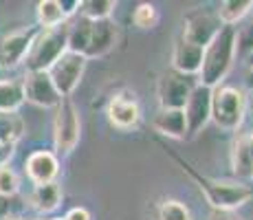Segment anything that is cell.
I'll list each match as a JSON object with an SVG mask.
<instances>
[{"label": "cell", "mask_w": 253, "mask_h": 220, "mask_svg": "<svg viewBox=\"0 0 253 220\" xmlns=\"http://www.w3.org/2000/svg\"><path fill=\"white\" fill-rule=\"evenodd\" d=\"M169 154H172L174 161L181 165L183 172L198 185V189L205 194L207 203L213 207V212H233V209L242 207L245 203H249V198L253 196L249 185L240 183V180H220V178L205 176V174L198 172L194 165H189L183 156H178L174 152H169Z\"/></svg>", "instance_id": "6da1fadb"}, {"label": "cell", "mask_w": 253, "mask_h": 220, "mask_svg": "<svg viewBox=\"0 0 253 220\" xmlns=\"http://www.w3.org/2000/svg\"><path fill=\"white\" fill-rule=\"evenodd\" d=\"M236 40H238L236 27H222L216 33V38L203 51L201 71L196 75L198 84L207 86V88H216L225 82V77L229 75V71L233 66V60L238 55Z\"/></svg>", "instance_id": "7a4b0ae2"}, {"label": "cell", "mask_w": 253, "mask_h": 220, "mask_svg": "<svg viewBox=\"0 0 253 220\" xmlns=\"http://www.w3.org/2000/svg\"><path fill=\"white\" fill-rule=\"evenodd\" d=\"M247 92L238 86L220 84L211 90V121L225 132H236L245 121Z\"/></svg>", "instance_id": "3957f363"}, {"label": "cell", "mask_w": 253, "mask_h": 220, "mask_svg": "<svg viewBox=\"0 0 253 220\" xmlns=\"http://www.w3.org/2000/svg\"><path fill=\"white\" fill-rule=\"evenodd\" d=\"M66 33L69 24H62L57 29H40L33 40L29 55L24 60L27 73H46L69 48H66Z\"/></svg>", "instance_id": "277c9868"}, {"label": "cell", "mask_w": 253, "mask_h": 220, "mask_svg": "<svg viewBox=\"0 0 253 220\" xmlns=\"http://www.w3.org/2000/svg\"><path fill=\"white\" fill-rule=\"evenodd\" d=\"M82 136V117L71 97L60 101L53 117V143L62 156L73 154Z\"/></svg>", "instance_id": "5b68a950"}, {"label": "cell", "mask_w": 253, "mask_h": 220, "mask_svg": "<svg viewBox=\"0 0 253 220\" xmlns=\"http://www.w3.org/2000/svg\"><path fill=\"white\" fill-rule=\"evenodd\" d=\"M198 80L192 75H181L176 71H165L157 84V97H159V108L165 110H183L187 104L192 90L196 88Z\"/></svg>", "instance_id": "8992f818"}, {"label": "cell", "mask_w": 253, "mask_h": 220, "mask_svg": "<svg viewBox=\"0 0 253 220\" xmlns=\"http://www.w3.org/2000/svg\"><path fill=\"white\" fill-rule=\"evenodd\" d=\"M86 62L88 60H86L84 55H77V53L66 51L64 55L46 71L62 99L71 97L73 92H75V88L80 86L82 77H84V73H86Z\"/></svg>", "instance_id": "52a82bcc"}, {"label": "cell", "mask_w": 253, "mask_h": 220, "mask_svg": "<svg viewBox=\"0 0 253 220\" xmlns=\"http://www.w3.org/2000/svg\"><path fill=\"white\" fill-rule=\"evenodd\" d=\"M40 27H27L18 29V31L9 33L0 40V68L4 71H13L27 60L29 48H31L33 40H36Z\"/></svg>", "instance_id": "ba28073f"}, {"label": "cell", "mask_w": 253, "mask_h": 220, "mask_svg": "<svg viewBox=\"0 0 253 220\" xmlns=\"http://www.w3.org/2000/svg\"><path fill=\"white\" fill-rule=\"evenodd\" d=\"M211 90L213 88L196 84L192 90L187 104L183 108L185 126H187V139H194L205 130V126L211 121Z\"/></svg>", "instance_id": "9c48e42d"}, {"label": "cell", "mask_w": 253, "mask_h": 220, "mask_svg": "<svg viewBox=\"0 0 253 220\" xmlns=\"http://www.w3.org/2000/svg\"><path fill=\"white\" fill-rule=\"evenodd\" d=\"M106 115H108L110 126L117 130H132L137 128L141 121V104L132 90H121L110 97L108 106H106Z\"/></svg>", "instance_id": "30bf717a"}, {"label": "cell", "mask_w": 253, "mask_h": 220, "mask_svg": "<svg viewBox=\"0 0 253 220\" xmlns=\"http://www.w3.org/2000/svg\"><path fill=\"white\" fill-rule=\"evenodd\" d=\"M222 29L220 20L216 13L207 11V9H196L189 11L183 20V33L181 38H185L187 42L196 44V46L205 48L209 42L216 38V33Z\"/></svg>", "instance_id": "8fae6325"}, {"label": "cell", "mask_w": 253, "mask_h": 220, "mask_svg": "<svg viewBox=\"0 0 253 220\" xmlns=\"http://www.w3.org/2000/svg\"><path fill=\"white\" fill-rule=\"evenodd\" d=\"M24 101L38 108H57L62 101L60 92L55 90L48 73H27L22 80Z\"/></svg>", "instance_id": "7c38bea8"}, {"label": "cell", "mask_w": 253, "mask_h": 220, "mask_svg": "<svg viewBox=\"0 0 253 220\" xmlns=\"http://www.w3.org/2000/svg\"><path fill=\"white\" fill-rule=\"evenodd\" d=\"M24 172L33 185L55 183L57 174H60V159L51 150H36L27 156Z\"/></svg>", "instance_id": "4fadbf2b"}, {"label": "cell", "mask_w": 253, "mask_h": 220, "mask_svg": "<svg viewBox=\"0 0 253 220\" xmlns=\"http://www.w3.org/2000/svg\"><path fill=\"white\" fill-rule=\"evenodd\" d=\"M229 161L231 172L240 183L253 178V132H242L233 139Z\"/></svg>", "instance_id": "5bb4252c"}, {"label": "cell", "mask_w": 253, "mask_h": 220, "mask_svg": "<svg viewBox=\"0 0 253 220\" xmlns=\"http://www.w3.org/2000/svg\"><path fill=\"white\" fill-rule=\"evenodd\" d=\"M203 51L205 48L196 46V44L187 42L185 38L178 36L176 42H174V51H172V71L181 73V75L196 77L198 71H201Z\"/></svg>", "instance_id": "9a60e30c"}, {"label": "cell", "mask_w": 253, "mask_h": 220, "mask_svg": "<svg viewBox=\"0 0 253 220\" xmlns=\"http://www.w3.org/2000/svg\"><path fill=\"white\" fill-rule=\"evenodd\" d=\"M117 44V24L113 20H99L90 24V40L88 48H86L84 57L92 60V57H104L110 53Z\"/></svg>", "instance_id": "2e32d148"}, {"label": "cell", "mask_w": 253, "mask_h": 220, "mask_svg": "<svg viewBox=\"0 0 253 220\" xmlns=\"http://www.w3.org/2000/svg\"><path fill=\"white\" fill-rule=\"evenodd\" d=\"M152 128L154 132H159L161 136H168V139H176V141L187 139V126H185L183 110L159 108L152 119Z\"/></svg>", "instance_id": "e0dca14e"}, {"label": "cell", "mask_w": 253, "mask_h": 220, "mask_svg": "<svg viewBox=\"0 0 253 220\" xmlns=\"http://www.w3.org/2000/svg\"><path fill=\"white\" fill-rule=\"evenodd\" d=\"M77 2H62V0H40L36 7V18L40 29H57L66 24V18L71 16V9Z\"/></svg>", "instance_id": "ac0fdd59"}, {"label": "cell", "mask_w": 253, "mask_h": 220, "mask_svg": "<svg viewBox=\"0 0 253 220\" xmlns=\"http://www.w3.org/2000/svg\"><path fill=\"white\" fill-rule=\"evenodd\" d=\"M62 203V189L57 183H46V185H36L31 192V207L38 214H51L60 207Z\"/></svg>", "instance_id": "d6986e66"}, {"label": "cell", "mask_w": 253, "mask_h": 220, "mask_svg": "<svg viewBox=\"0 0 253 220\" xmlns=\"http://www.w3.org/2000/svg\"><path fill=\"white\" fill-rule=\"evenodd\" d=\"M253 9V0H227L216 9V16L222 27H236L242 18H247Z\"/></svg>", "instance_id": "ffe728a7"}, {"label": "cell", "mask_w": 253, "mask_h": 220, "mask_svg": "<svg viewBox=\"0 0 253 220\" xmlns=\"http://www.w3.org/2000/svg\"><path fill=\"white\" fill-rule=\"evenodd\" d=\"M24 104L22 80H0V112H18Z\"/></svg>", "instance_id": "44dd1931"}, {"label": "cell", "mask_w": 253, "mask_h": 220, "mask_svg": "<svg viewBox=\"0 0 253 220\" xmlns=\"http://www.w3.org/2000/svg\"><path fill=\"white\" fill-rule=\"evenodd\" d=\"M24 134V121L18 112H0V143L18 145Z\"/></svg>", "instance_id": "7402d4cb"}, {"label": "cell", "mask_w": 253, "mask_h": 220, "mask_svg": "<svg viewBox=\"0 0 253 220\" xmlns=\"http://www.w3.org/2000/svg\"><path fill=\"white\" fill-rule=\"evenodd\" d=\"M115 9H117L115 0H84V2H80L77 11L86 20L99 22V20H110Z\"/></svg>", "instance_id": "603a6c76"}, {"label": "cell", "mask_w": 253, "mask_h": 220, "mask_svg": "<svg viewBox=\"0 0 253 220\" xmlns=\"http://www.w3.org/2000/svg\"><path fill=\"white\" fill-rule=\"evenodd\" d=\"M157 220H192V212L189 207L178 198H163L157 205Z\"/></svg>", "instance_id": "cb8c5ba5"}, {"label": "cell", "mask_w": 253, "mask_h": 220, "mask_svg": "<svg viewBox=\"0 0 253 220\" xmlns=\"http://www.w3.org/2000/svg\"><path fill=\"white\" fill-rule=\"evenodd\" d=\"M161 20V13H159L157 4L152 2H139L132 11V24L141 31H150L154 29Z\"/></svg>", "instance_id": "d4e9b609"}, {"label": "cell", "mask_w": 253, "mask_h": 220, "mask_svg": "<svg viewBox=\"0 0 253 220\" xmlns=\"http://www.w3.org/2000/svg\"><path fill=\"white\" fill-rule=\"evenodd\" d=\"M20 189V180H18V174L13 172L9 165L0 168V198H11L18 194Z\"/></svg>", "instance_id": "484cf974"}, {"label": "cell", "mask_w": 253, "mask_h": 220, "mask_svg": "<svg viewBox=\"0 0 253 220\" xmlns=\"http://www.w3.org/2000/svg\"><path fill=\"white\" fill-rule=\"evenodd\" d=\"M13 154H16V145H11V143H0V168L9 165V161H11Z\"/></svg>", "instance_id": "4316f807"}, {"label": "cell", "mask_w": 253, "mask_h": 220, "mask_svg": "<svg viewBox=\"0 0 253 220\" xmlns=\"http://www.w3.org/2000/svg\"><path fill=\"white\" fill-rule=\"evenodd\" d=\"M64 220H92V216L86 207H73L71 212L64 216Z\"/></svg>", "instance_id": "83f0119b"}, {"label": "cell", "mask_w": 253, "mask_h": 220, "mask_svg": "<svg viewBox=\"0 0 253 220\" xmlns=\"http://www.w3.org/2000/svg\"><path fill=\"white\" fill-rule=\"evenodd\" d=\"M209 220H242V218L233 216L231 212H211V216H209Z\"/></svg>", "instance_id": "f1b7e54d"}, {"label": "cell", "mask_w": 253, "mask_h": 220, "mask_svg": "<svg viewBox=\"0 0 253 220\" xmlns=\"http://www.w3.org/2000/svg\"><path fill=\"white\" fill-rule=\"evenodd\" d=\"M247 88H253V66H249V71H247Z\"/></svg>", "instance_id": "f546056e"}, {"label": "cell", "mask_w": 253, "mask_h": 220, "mask_svg": "<svg viewBox=\"0 0 253 220\" xmlns=\"http://www.w3.org/2000/svg\"><path fill=\"white\" fill-rule=\"evenodd\" d=\"M4 214H7V200L0 198V218H2Z\"/></svg>", "instance_id": "4dcf8cb0"}, {"label": "cell", "mask_w": 253, "mask_h": 220, "mask_svg": "<svg viewBox=\"0 0 253 220\" xmlns=\"http://www.w3.org/2000/svg\"><path fill=\"white\" fill-rule=\"evenodd\" d=\"M2 220H18V218H2Z\"/></svg>", "instance_id": "1f68e13d"}, {"label": "cell", "mask_w": 253, "mask_h": 220, "mask_svg": "<svg viewBox=\"0 0 253 220\" xmlns=\"http://www.w3.org/2000/svg\"><path fill=\"white\" fill-rule=\"evenodd\" d=\"M53 220H64V218H53Z\"/></svg>", "instance_id": "d6a6232c"}]
</instances>
